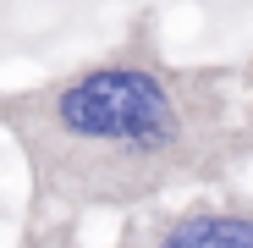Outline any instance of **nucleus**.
Here are the masks:
<instances>
[{
	"mask_svg": "<svg viewBox=\"0 0 253 248\" xmlns=\"http://www.w3.org/2000/svg\"><path fill=\"white\" fill-rule=\"evenodd\" d=\"M0 133L28 171V215L66 221L220 193L253 160L237 72L226 61H176L154 11H138L116 45L6 89Z\"/></svg>",
	"mask_w": 253,
	"mask_h": 248,
	"instance_id": "obj_1",
	"label": "nucleus"
},
{
	"mask_svg": "<svg viewBox=\"0 0 253 248\" xmlns=\"http://www.w3.org/2000/svg\"><path fill=\"white\" fill-rule=\"evenodd\" d=\"M105 248H253V198L242 188H220L182 204H154L121 215V232Z\"/></svg>",
	"mask_w": 253,
	"mask_h": 248,
	"instance_id": "obj_2",
	"label": "nucleus"
},
{
	"mask_svg": "<svg viewBox=\"0 0 253 248\" xmlns=\"http://www.w3.org/2000/svg\"><path fill=\"white\" fill-rule=\"evenodd\" d=\"M17 248H83V221H66V215H22Z\"/></svg>",
	"mask_w": 253,
	"mask_h": 248,
	"instance_id": "obj_3",
	"label": "nucleus"
},
{
	"mask_svg": "<svg viewBox=\"0 0 253 248\" xmlns=\"http://www.w3.org/2000/svg\"><path fill=\"white\" fill-rule=\"evenodd\" d=\"M237 72V94H242V116H248V127H253V55L231 66Z\"/></svg>",
	"mask_w": 253,
	"mask_h": 248,
	"instance_id": "obj_4",
	"label": "nucleus"
}]
</instances>
